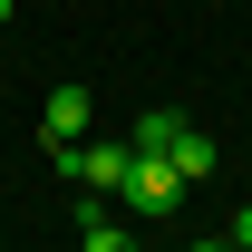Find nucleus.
Masks as SVG:
<instances>
[{"mask_svg":"<svg viewBox=\"0 0 252 252\" xmlns=\"http://www.w3.org/2000/svg\"><path fill=\"white\" fill-rule=\"evenodd\" d=\"M10 10H20V0H0V20H10Z\"/></svg>","mask_w":252,"mask_h":252,"instance_id":"6e6552de","label":"nucleus"},{"mask_svg":"<svg viewBox=\"0 0 252 252\" xmlns=\"http://www.w3.org/2000/svg\"><path fill=\"white\" fill-rule=\"evenodd\" d=\"M39 136H49V146H78V136H88V88H78V78H68V88H49Z\"/></svg>","mask_w":252,"mask_h":252,"instance_id":"f03ea898","label":"nucleus"},{"mask_svg":"<svg viewBox=\"0 0 252 252\" xmlns=\"http://www.w3.org/2000/svg\"><path fill=\"white\" fill-rule=\"evenodd\" d=\"M194 252H233V243H194Z\"/></svg>","mask_w":252,"mask_h":252,"instance_id":"0eeeda50","label":"nucleus"},{"mask_svg":"<svg viewBox=\"0 0 252 252\" xmlns=\"http://www.w3.org/2000/svg\"><path fill=\"white\" fill-rule=\"evenodd\" d=\"M175 175H185V185H204V175H214V136H204V126H185V136H175Z\"/></svg>","mask_w":252,"mask_h":252,"instance_id":"20e7f679","label":"nucleus"},{"mask_svg":"<svg viewBox=\"0 0 252 252\" xmlns=\"http://www.w3.org/2000/svg\"><path fill=\"white\" fill-rule=\"evenodd\" d=\"M223 243H233V252H252V204H233V223H223Z\"/></svg>","mask_w":252,"mask_h":252,"instance_id":"423d86ee","label":"nucleus"},{"mask_svg":"<svg viewBox=\"0 0 252 252\" xmlns=\"http://www.w3.org/2000/svg\"><path fill=\"white\" fill-rule=\"evenodd\" d=\"M185 194H194V185H185L165 156H136V165H126V204H136V214H175Z\"/></svg>","mask_w":252,"mask_h":252,"instance_id":"f257e3e1","label":"nucleus"},{"mask_svg":"<svg viewBox=\"0 0 252 252\" xmlns=\"http://www.w3.org/2000/svg\"><path fill=\"white\" fill-rule=\"evenodd\" d=\"M175 136H185V117H175V107H156V117L126 126V146H136V156H175Z\"/></svg>","mask_w":252,"mask_h":252,"instance_id":"7ed1b4c3","label":"nucleus"},{"mask_svg":"<svg viewBox=\"0 0 252 252\" xmlns=\"http://www.w3.org/2000/svg\"><path fill=\"white\" fill-rule=\"evenodd\" d=\"M78 252H136V233H126V223H107V214H97V223H88V243H78Z\"/></svg>","mask_w":252,"mask_h":252,"instance_id":"39448f33","label":"nucleus"}]
</instances>
